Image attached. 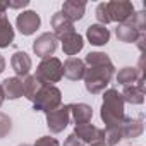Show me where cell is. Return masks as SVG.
I'll use <instances>...</instances> for the list:
<instances>
[{"mask_svg": "<svg viewBox=\"0 0 146 146\" xmlns=\"http://www.w3.org/2000/svg\"><path fill=\"white\" fill-rule=\"evenodd\" d=\"M33 146H60V143H58L55 137H52V136H43V137H40Z\"/></svg>", "mask_w": 146, "mask_h": 146, "instance_id": "4316f807", "label": "cell"}, {"mask_svg": "<svg viewBox=\"0 0 146 146\" xmlns=\"http://www.w3.org/2000/svg\"><path fill=\"white\" fill-rule=\"evenodd\" d=\"M19 146H29V144H19Z\"/></svg>", "mask_w": 146, "mask_h": 146, "instance_id": "836d02e7", "label": "cell"}, {"mask_svg": "<svg viewBox=\"0 0 146 146\" xmlns=\"http://www.w3.org/2000/svg\"><path fill=\"white\" fill-rule=\"evenodd\" d=\"M74 134L79 141H83L84 144H96V143H105V131L93 125V124H81L74 127Z\"/></svg>", "mask_w": 146, "mask_h": 146, "instance_id": "52a82bcc", "label": "cell"}, {"mask_svg": "<svg viewBox=\"0 0 146 146\" xmlns=\"http://www.w3.org/2000/svg\"><path fill=\"white\" fill-rule=\"evenodd\" d=\"M69 120H70L69 105H60L58 108H55V110L46 113V125H48L50 132H53V134L62 132L69 125Z\"/></svg>", "mask_w": 146, "mask_h": 146, "instance_id": "8992f818", "label": "cell"}, {"mask_svg": "<svg viewBox=\"0 0 146 146\" xmlns=\"http://www.w3.org/2000/svg\"><path fill=\"white\" fill-rule=\"evenodd\" d=\"M14 41V28L7 19V14L0 16V48H5Z\"/></svg>", "mask_w": 146, "mask_h": 146, "instance_id": "44dd1931", "label": "cell"}, {"mask_svg": "<svg viewBox=\"0 0 146 146\" xmlns=\"http://www.w3.org/2000/svg\"><path fill=\"white\" fill-rule=\"evenodd\" d=\"M4 69H5V58H4L2 55H0V74L4 72Z\"/></svg>", "mask_w": 146, "mask_h": 146, "instance_id": "f546056e", "label": "cell"}, {"mask_svg": "<svg viewBox=\"0 0 146 146\" xmlns=\"http://www.w3.org/2000/svg\"><path fill=\"white\" fill-rule=\"evenodd\" d=\"M62 105V93L57 86H46L43 84L36 96L33 98V108L36 112H52Z\"/></svg>", "mask_w": 146, "mask_h": 146, "instance_id": "277c9868", "label": "cell"}, {"mask_svg": "<svg viewBox=\"0 0 146 146\" xmlns=\"http://www.w3.org/2000/svg\"><path fill=\"white\" fill-rule=\"evenodd\" d=\"M107 12H108V19L110 23H125L136 11L132 2H127V0H112V2H107Z\"/></svg>", "mask_w": 146, "mask_h": 146, "instance_id": "5b68a950", "label": "cell"}, {"mask_svg": "<svg viewBox=\"0 0 146 146\" xmlns=\"http://www.w3.org/2000/svg\"><path fill=\"white\" fill-rule=\"evenodd\" d=\"M4 91V96L9 100H17L21 96H24V88H23V79L19 78H7L4 79V83L0 84Z\"/></svg>", "mask_w": 146, "mask_h": 146, "instance_id": "ac0fdd59", "label": "cell"}, {"mask_svg": "<svg viewBox=\"0 0 146 146\" xmlns=\"http://www.w3.org/2000/svg\"><path fill=\"white\" fill-rule=\"evenodd\" d=\"M4 100H5V96H4V91H2V88H0V107H2Z\"/></svg>", "mask_w": 146, "mask_h": 146, "instance_id": "1f68e13d", "label": "cell"}, {"mask_svg": "<svg viewBox=\"0 0 146 146\" xmlns=\"http://www.w3.org/2000/svg\"><path fill=\"white\" fill-rule=\"evenodd\" d=\"M43 84L35 78V76H26L24 79H23V88H24V96L28 98V100H31L33 102V98L36 96V93L40 91V88H41Z\"/></svg>", "mask_w": 146, "mask_h": 146, "instance_id": "603a6c76", "label": "cell"}, {"mask_svg": "<svg viewBox=\"0 0 146 146\" xmlns=\"http://www.w3.org/2000/svg\"><path fill=\"white\" fill-rule=\"evenodd\" d=\"M62 69H64V76L67 79H70V81H79L84 76L86 64H84V60H81L78 57H69L62 64Z\"/></svg>", "mask_w": 146, "mask_h": 146, "instance_id": "30bf717a", "label": "cell"}, {"mask_svg": "<svg viewBox=\"0 0 146 146\" xmlns=\"http://www.w3.org/2000/svg\"><path fill=\"white\" fill-rule=\"evenodd\" d=\"M62 50H64V53L65 55H69V57H74L76 53H79L81 50H83V46H84V41H83V36L79 35V33H70V35H67V36H64L62 40Z\"/></svg>", "mask_w": 146, "mask_h": 146, "instance_id": "e0dca14e", "label": "cell"}, {"mask_svg": "<svg viewBox=\"0 0 146 146\" xmlns=\"http://www.w3.org/2000/svg\"><path fill=\"white\" fill-rule=\"evenodd\" d=\"M11 65H12V69H14V72L17 76L26 78L29 74V70H31L33 62H31V57L26 52H16L12 55V58H11Z\"/></svg>", "mask_w": 146, "mask_h": 146, "instance_id": "2e32d148", "label": "cell"}, {"mask_svg": "<svg viewBox=\"0 0 146 146\" xmlns=\"http://www.w3.org/2000/svg\"><path fill=\"white\" fill-rule=\"evenodd\" d=\"M69 110H70V117H72V120H74L76 125L90 124L91 122L93 110H91L90 105H86V103H70Z\"/></svg>", "mask_w": 146, "mask_h": 146, "instance_id": "9a60e30c", "label": "cell"}, {"mask_svg": "<svg viewBox=\"0 0 146 146\" xmlns=\"http://www.w3.org/2000/svg\"><path fill=\"white\" fill-rule=\"evenodd\" d=\"M84 11H86V2H81V0H67V2H64L60 12H62L70 23H74V21L83 19Z\"/></svg>", "mask_w": 146, "mask_h": 146, "instance_id": "5bb4252c", "label": "cell"}, {"mask_svg": "<svg viewBox=\"0 0 146 146\" xmlns=\"http://www.w3.org/2000/svg\"><path fill=\"white\" fill-rule=\"evenodd\" d=\"M124 98L119 93V90L110 88L103 93V103H102V112L100 117L105 122V129H120L122 122L125 119L124 112Z\"/></svg>", "mask_w": 146, "mask_h": 146, "instance_id": "7a4b0ae2", "label": "cell"}, {"mask_svg": "<svg viewBox=\"0 0 146 146\" xmlns=\"http://www.w3.org/2000/svg\"><path fill=\"white\" fill-rule=\"evenodd\" d=\"M29 4V0H17V2H7V9H21Z\"/></svg>", "mask_w": 146, "mask_h": 146, "instance_id": "f1b7e54d", "label": "cell"}, {"mask_svg": "<svg viewBox=\"0 0 146 146\" xmlns=\"http://www.w3.org/2000/svg\"><path fill=\"white\" fill-rule=\"evenodd\" d=\"M143 117L139 115L137 119L132 117H125L122 122V139H131V137H137L143 134Z\"/></svg>", "mask_w": 146, "mask_h": 146, "instance_id": "d6986e66", "label": "cell"}, {"mask_svg": "<svg viewBox=\"0 0 146 146\" xmlns=\"http://www.w3.org/2000/svg\"><path fill=\"white\" fill-rule=\"evenodd\" d=\"M57 50V38L53 36V33H43L40 35L35 43H33V52L40 57V58H48L53 55V52Z\"/></svg>", "mask_w": 146, "mask_h": 146, "instance_id": "9c48e42d", "label": "cell"}, {"mask_svg": "<svg viewBox=\"0 0 146 146\" xmlns=\"http://www.w3.org/2000/svg\"><path fill=\"white\" fill-rule=\"evenodd\" d=\"M139 79H144V74L143 72H139L136 67H124L119 70V74H117V83L120 86H132L136 84Z\"/></svg>", "mask_w": 146, "mask_h": 146, "instance_id": "ffe728a7", "label": "cell"}, {"mask_svg": "<svg viewBox=\"0 0 146 146\" xmlns=\"http://www.w3.org/2000/svg\"><path fill=\"white\" fill-rule=\"evenodd\" d=\"M115 35H117V38H119L120 41H124V43H136L137 38H139L143 33H139L137 29H134L129 23H122V24H119V26L115 28Z\"/></svg>", "mask_w": 146, "mask_h": 146, "instance_id": "7402d4cb", "label": "cell"}, {"mask_svg": "<svg viewBox=\"0 0 146 146\" xmlns=\"http://www.w3.org/2000/svg\"><path fill=\"white\" fill-rule=\"evenodd\" d=\"M84 64H86V70L83 79H84L86 91L91 95L103 93L113 78V64L110 57L103 52H90L84 58Z\"/></svg>", "mask_w": 146, "mask_h": 146, "instance_id": "6da1fadb", "label": "cell"}, {"mask_svg": "<svg viewBox=\"0 0 146 146\" xmlns=\"http://www.w3.org/2000/svg\"><path fill=\"white\" fill-rule=\"evenodd\" d=\"M96 19H98V24H102V26H107L108 23H110V19H108V12H107V2H102V4H98V7H96Z\"/></svg>", "mask_w": 146, "mask_h": 146, "instance_id": "d4e9b609", "label": "cell"}, {"mask_svg": "<svg viewBox=\"0 0 146 146\" xmlns=\"http://www.w3.org/2000/svg\"><path fill=\"white\" fill-rule=\"evenodd\" d=\"M40 24H41V19H40V16L35 11H24L16 19V26H17L19 33L24 35V36H29V35L36 33Z\"/></svg>", "mask_w": 146, "mask_h": 146, "instance_id": "ba28073f", "label": "cell"}, {"mask_svg": "<svg viewBox=\"0 0 146 146\" xmlns=\"http://www.w3.org/2000/svg\"><path fill=\"white\" fill-rule=\"evenodd\" d=\"M120 95H122L124 102H127L131 105H141L144 102V79H139L132 86H125Z\"/></svg>", "mask_w": 146, "mask_h": 146, "instance_id": "4fadbf2b", "label": "cell"}, {"mask_svg": "<svg viewBox=\"0 0 146 146\" xmlns=\"http://www.w3.org/2000/svg\"><path fill=\"white\" fill-rule=\"evenodd\" d=\"M90 146H107L105 143H96V144H90Z\"/></svg>", "mask_w": 146, "mask_h": 146, "instance_id": "d6a6232c", "label": "cell"}, {"mask_svg": "<svg viewBox=\"0 0 146 146\" xmlns=\"http://www.w3.org/2000/svg\"><path fill=\"white\" fill-rule=\"evenodd\" d=\"M35 78L46 86H53L55 83H58L64 78V69H62V62L57 57H48L43 58L40 62V65L36 67V74Z\"/></svg>", "mask_w": 146, "mask_h": 146, "instance_id": "3957f363", "label": "cell"}, {"mask_svg": "<svg viewBox=\"0 0 146 146\" xmlns=\"http://www.w3.org/2000/svg\"><path fill=\"white\" fill-rule=\"evenodd\" d=\"M52 28H53V36L57 40H62L64 36L74 33V23H70L62 12H55L52 16Z\"/></svg>", "mask_w": 146, "mask_h": 146, "instance_id": "8fae6325", "label": "cell"}, {"mask_svg": "<svg viewBox=\"0 0 146 146\" xmlns=\"http://www.w3.org/2000/svg\"><path fill=\"white\" fill-rule=\"evenodd\" d=\"M86 38L91 45L103 46L110 41V31H108V28H105L102 24H91L86 29Z\"/></svg>", "mask_w": 146, "mask_h": 146, "instance_id": "7c38bea8", "label": "cell"}, {"mask_svg": "<svg viewBox=\"0 0 146 146\" xmlns=\"http://www.w3.org/2000/svg\"><path fill=\"white\" fill-rule=\"evenodd\" d=\"M5 11H7V4L0 2V16H4V14H5Z\"/></svg>", "mask_w": 146, "mask_h": 146, "instance_id": "4dcf8cb0", "label": "cell"}, {"mask_svg": "<svg viewBox=\"0 0 146 146\" xmlns=\"http://www.w3.org/2000/svg\"><path fill=\"white\" fill-rule=\"evenodd\" d=\"M11 129H12V122H11V119H9L5 113L0 112V139L5 137V136L11 132Z\"/></svg>", "mask_w": 146, "mask_h": 146, "instance_id": "484cf974", "label": "cell"}, {"mask_svg": "<svg viewBox=\"0 0 146 146\" xmlns=\"http://www.w3.org/2000/svg\"><path fill=\"white\" fill-rule=\"evenodd\" d=\"M64 146H86L83 141H79L74 134H69L67 136V139L64 141Z\"/></svg>", "mask_w": 146, "mask_h": 146, "instance_id": "83f0119b", "label": "cell"}, {"mask_svg": "<svg viewBox=\"0 0 146 146\" xmlns=\"http://www.w3.org/2000/svg\"><path fill=\"white\" fill-rule=\"evenodd\" d=\"M125 23H129L134 29H137L139 33H144L146 29V12L144 11H139V12H134Z\"/></svg>", "mask_w": 146, "mask_h": 146, "instance_id": "cb8c5ba5", "label": "cell"}]
</instances>
